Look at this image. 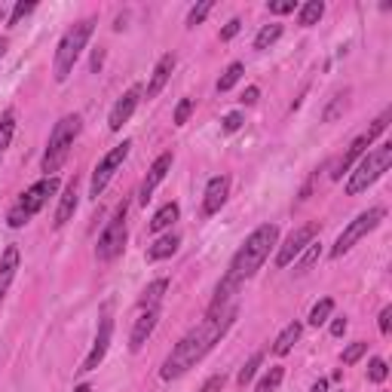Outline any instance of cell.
I'll return each instance as SVG.
<instances>
[{"label":"cell","mask_w":392,"mask_h":392,"mask_svg":"<svg viewBox=\"0 0 392 392\" xmlns=\"http://www.w3.org/2000/svg\"><path fill=\"white\" fill-rule=\"evenodd\" d=\"M233 319H236V304L227 306L221 316H205L203 322L196 325V328H190L184 337L175 344V349L169 356H165L163 362V380H178L184 377V374L194 368L196 362H203V358L212 353V346L218 344V340L230 331Z\"/></svg>","instance_id":"obj_1"},{"label":"cell","mask_w":392,"mask_h":392,"mask_svg":"<svg viewBox=\"0 0 392 392\" xmlns=\"http://www.w3.org/2000/svg\"><path fill=\"white\" fill-rule=\"evenodd\" d=\"M276 239H279V227H276V224H264V227H257L252 236H248L245 243H243V248L233 255L227 276H233L236 282L252 279L255 273L264 266L266 255H270V248L276 245Z\"/></svg>","instance_id":"obj_2"},{"label":"cell","mask_w":392,"mask_h":392,"mask_svg":"<svg viewBox=\"0 0 392 392\" xmlns=\"http://www.w3.org/2000/svg\"><path fill=\"white\" fill-rule=\"evenodd\" d=\"M80 129H83V120L77 114H68V116H62V120L55 123L53 135H49V141H46L43 160H40V169L46 172V178H53V175L65 165L74 141H77V135H80Z\"/></svg>","instance_id":"obj_3"},{"label":"cell","mask_w":392,"mask_h":392,"mask_svg":"<svg viewBox=\"0 0 392 392\" xmlns=\"http://www.w3.org/2000/svg\"><path fill=\"white\" fill-rule=\"evenodd\" d=\"M93 31H95V19H83L77 25H71V28L65 31V37L58 40V49H55V80L58 83L68 80V74L74 71V65H77L83 46L89 43Z\"/></svg>","instance_id":"obj_4"},{"label":"cell","mask_w":392,"mask_h":392,"mask_svg":"<svg viewBox=\"0 0 392 392\" xmlns=\"http://www.w3.org/2000/svg\"><path fill=\"white\" fill-rule=\"evenodd\" d=\"M389 165H392V144H389V141H383V144L368 150V154L356 163V172L349 175V181H346V194L349 196L365 194V190H368L374 181H377L380 175L389 169Z\"/></svg>","instance_id":"obj_5"},{"label":"cell","mask_w":392,"mask_h":392,"mask_svg":"<svg viewBox=\"0 0 392 392\" xmlns=\"http://www.w3.org/2000/svg\"><path fill=\"white\" fill-rule=\"evenodd\" d=\"M55 190H58V178H55V175H53V178H40L37 184H31V187L19 196V203L10 208V215H6V224H10L13 230L25 227V224H28V221L40 212V208L49 203V196H53Z\"/></svg>","instance_id":"obj_6"},{"label":"cell","mask_w":392,"mask_h":392,"mask_svg":"<svg viewBox=\"0 0 392 392\" xmlns=\"http://www.w3.org/2000/svg\"><path fill=\"white\" fill-rule=\"evenodd\" d=\"M126 212H129L126 203L116 205L114 218L107 221V227L102 230V236H98V243H95L98 261H114V257L123 252V245H126Z\"/></svg>","instance_id":"obj_7"},{"label":"cell","mask_w":392,"mask_h":392,"mask_svg":"<svg viewBox=\"0 0 392 392\" xmlns=\"http://www.w3.org/2000/svg\"><path fill=\"white\" fill-rule=\"evenodd\" d=\"M383 218H386V212H383L380 205H374V208H368V212L358 215L356 221H349V224H346V230L337 236L334 248H331V257H344V255L349 252V248H353V245L358 243V239L368 236V233H371L374 227H377V224H380Z\"/></svg>","instance_id":"obj_8"},{"label":"cell","mask_w":392,"mask_h":392,"mask_svg":"<svg viewBox=\"0 0 392 392\" xmlns=\"http://www.w3.org/2000/svg\"><path fill=\"white\" fill-rule=\"evenodd\" d=\"M129 150H132V141H123V144H116L111 154H104L102 156V163L95 165V172H93V184H89V196H102V190L111 184V178L116 175V169L123 165V160L129 156Z\"/></svg>","instance_id":"obj_9"},{"label":"cell","mask_w":392,"mask_h":392,"mask_svg":"<svg viewBox=\"0 0 392 392\" xmlns=\"http://www.w3.org/2000/svg\"><path fill=\"white\" fill-rule=\"evenodd\" d=\"M316 230H319L316 224H304V227H297V230L285 239V243L279 245V255H276V266H279V270H282V266H288L300 252H304L306 245L313 243V239H316Z\"/></svg>","instance_id":"obj_10"},{"label":"cell","mask_w":392,"mask_h":392,"mask_svg":"<svg viewBox=\"0 0 392 392\" xmlns=\"http://www.w3.org/2000/svg\"><path fill=\"white\" fill-rule=\"evenodd\" d=\"M169 169H172V154H160V156L154 160V165L147 169L144 181H141V187H138V199H141L144 205H147V199L154 196V190L165 181V175H169Z\"/></svg>","instance_id":"obj_11"},{"label":"cell","mask_w":392,"mask_h":392,"mask_svg":"<svg viewBox=\"0 0 392 392\" xmlns=\"http://www.w3.org/2000/svg\"><path fill=\"white\" fill-rule=\"evenodd\" d=\"M111 337H114V319H111V316H104V319H102V325H98V334H95L93 353L86 356V362H83V371H95L98 365L104 362V356H107V346H111Z\"/></svg>","instance_id":"obj_12"},{"label":"cell","mask_w":392,"mask_h":392,"mask_svg":"<svg viewBox=\"0 0 392 392\" xmlns=\"http://www.w3.org/2000/svg\"><path fill=\"white\" fill-rule=\"evenodd\" d=\"M230 196V178L227 175H215L205 184V196H203V215H218L221 205Z\"/></svg>","instance_id":"obj_13"},{"label":"cell","mask_w":392,"mask_h":392,"mask_svg":"<svg viewBox=\"0 0 392 392\" xmlns=\"http://www.w3.org/2000/svg\"><path fill=\"white\" fill-rule=\"evenodd\" d=\"M156 319H160V310H141L138 313L135 325H132V337H129L132 353H138V349L147 344V337L154 334V328H156Z\"/></svg>","instance_id":"obj_14"},{"label":"cell","mask_w":392,"mask_h":392,"mask_svg":"<svg viewBox=\"0 0 392 392\" xmlns=\"http://www.w3.org/2000/svg\"><path fill=\"white\" fill-rule=\"evenodd\" d=\"M19 264H22L19 245H6V252L0 255V304H4L6 291H10L15 273H19Z\"/></svg>","instance_id":"obj_15"},{"label":"cell","mask_w":392,"mask_h":392,"mask_svg":"<svg viewBox=\"0 0 392 392\" xmlns=\"http://www.w3.org/2000/svg\"><path fill=\"white\" fill-rule=\"evenodd\" d=\"M138 102H141V93H138V89H129V93L114 104L111 116H107V126H111V132H120V129H123V123H129V116L135 114Z\"/></svg>","instance_id":"obj_16"},{"label":"cell","mask_w":392,"mask_h":392,"mask_svg":"<svg viewBox=\"0 0 392 392\" xmlns=\"http://www.w3.org/2000/svg\"><path fill=\"white\" fill-rule=\"evenodd\" d=\"M77 203H80V196H77V178H74L71 184L62 190V196H58L55 227H65V224H68V221L74 218V212H77Z\"/></svg>","instance_id":"obj_17"},{"label":"cell","mask_w":392,"mask_h":392,"mask_svg":"<svg viewBox=\"0 0 392 392\" xmlns=\"http://www.w3.org/2000/svg\"><path fill=\"white\" fill-rule=\"evenodd\" d=\"M371 135H358L356 141H353V144H349L346 147V154L344 156H340V160L334 163V172H331V178H340V175H344L346 169H349V165H353V163H358V160H362V156H365V150H368V144H371Z\"/></svg>","instance_id":"obj_18"},{"label":"cell","mask_w":392,"mask_h":392,"mask_svg":"<svg viewBox=\"0 0 392 392\" xmlns=\"http://www.w3.org/2000/svg\"><path fill=\"white\" fill-rule=\"evenodd\" d=\"M172 71H175V55H172V53H165V55L160 58V62H156L154 74H150V83H147V98H156V95L163 93V86L169 83Z\"/></svg>","instance_id":"obj_19"},{"label":"cell","mask_w":392,"mask_h":392,"mask_svg":"<svg viewBox=\"0 0 392 392\" xmlns=\"http://www.w3.org/2000/svg\"><path fill=\"white\" fill-rule=\"evenodd\" d=\"M300 334H304V325H300V322L285 325V328H282V334L276 337V344H273V353H276V356L291 353V346H295L297 340H300Z\"/></svg>","instance_id":"obj_20"},{"label":"cell","mask_w":392,"mask_h":392,"mask_svg":"<svg viewBox=\"0 0 392 392\" xmlns=\"http://www.w3.org/2000/svg\"><path fill=\"white\" fill-rule=\"evenodd\" d=\"M165 291H169V279L150 282V285L144 288V295H141V310H160V300H163Z\"/></svg>","instance_id":"obj_21"},{"label":"cell","mask_w":392,"mask_h":392,"mask_svg":"<svg viewBox=\"0 0 392 392\" xmlns=\"http://www.w3.org/2000/svg\"><path fill=\"white\" fill-rule=\"evenodd\" d=\"M178 243H181V239L175 236V233H169V236H160L154 245L147 248V261H163V257H172L175 252H178Z\"/></svg>","instance_id":"obj_22"},{"label":"cell","mask_w":392,"mask_h":392,"mask_svg":"<svg viewBox=\"0 0 392 392\" xmlns=\"http://www.w3.org/2000/svg\"><path fill=\"white\" fill-rule=\"evenodd\" d=\"M178 215H181V208H178V203H165L160 212L150 218V233H163L165 227H172L175 221H178Z\"/></svg>","instance_id":"obj_23"},{"label":"cell","mask_w":392,"mask_h":392,"mask_svg":"<svg viewBox=\"0 0 392 392\" xmlns=\"http://www.w3.org/2000/svg\"><path fill=\"white\" fill-rule=\"evenodd\" d=\"M322 15H325V4H322V0H306V4L297 10V25L313 28V25H319Z\"/></svg>","instance_id":"obj_24"},{"label":"cell","mask_w":392,"mask_h":392,"mask_svg":"<svg viewBox=\"0 0 392 392\" xmlns=\"http://www.w3.org/2000/svg\"><path fill=\"white\" fill-rule=\"evenodd\" d=\"M297 257H300V261H297V266H295V270H297V273H310V270H313V264L322 257V243H316V239H313V243L306 245V248H304V252H300Z\"/></svg>","instance_id":"obj_25"},{"label":"cell","mask_w":392,"mask_h":392,"mask_svg":"<svg viewBox=\"0 0 392 392\" xmlns=\"http://www.w3.org/2000/svg\"><path fill=\"white\" fill-rule=\"evenodd\" d=\"M243 74H245V65H243V62H233L230 68L221 74V80H218V93H230V89L236 86L239 80H243Z\"/></svg>","instance_id":"obj_26"},{"label":"cell","mask_w":392,"mask_h":392,"mask_svg":"<svg viewBox=\"0 0 392 392\" xmlns=\"http://www.w3.org/2000/svg\"><path fill=\"white\" fill-rule=\"evenodd\" d=\"M15 135V111H6L0 116V156H4V150L10 147V141Z\"/></svg>","instance_id":"obj_27"},{"label":"cell","mask_w":392,"mask_h":392,"mask_svg":"<svg viewBox=\"0 0 392 392\" xmlns=\"http://www.w3.org/2000/svg\"><path fill=\"white\" fill-rule=\"evenodd\" d=\"M349 107V93H337L334 98H331V104L325 107V114H322V120L325 123H334L337 116H344V111Z\"/></svg>","instance_id":"obj_28"},{"label":"cell","mask_w":392,"mask_h":392,"mask_svg":"<svg viewBox=\"0 0 392 392\" xmlns=\"http://www.w3.org/2000/svg\"><path fill=\"white\" fill-rule=\"evenodd\" d=\"M279 37H282V25H266V28L257 31V37H255V49H270Z\"/></svg>","instance_id":"obj_29"},{"label":"cell","mask_w":392,"mask_h":392,"mask_svg":"<svg viewBox=\"0 0 392 392\" xmlns=\"http://www.w3.org/2000/svg\"><path fill=\"white\" fill-rule=\"evenodd\" d=\"M331 313H334V300H331V297H322L319 304H316L313 310H310V325H316V328H319V325L328 322Z\"/></svg>","instance_id":"obj_30"},{"label":"cell","mask_w":392,"mask_h":392,"mask_svg":"<svg viewBox=\"0 0 392 392\" xmlns=\"http://www.w3.org/2000/svg\"><path fill=\"white\" fill-rule=\"evenodd\" d=\"M282 377H285V371H282L279 365H276V368H270V374H266V377L257 383V392H276L279 383H282Z\"/></svg>","instance_id":"obj_31"},{"label":"cell","mask_w":392,"mask_h":392,"mask_svg":"<svg viewBox=\"0 0 392 392\" xmlns=\"http://www.w3.org/2000/svg\"><path fill=\"white\" fill-rule=\"evenodd\" d=\"M365 353H368V344L365 340H356V344H349L346 349H344V356H340V362L344 365H356L358 358H362Z\"/></svg>","instance_id":"obj_32"},{"label":"cell","mask_w":392,"mask_h":392,"mask_svg":"<svg viewBox=\"0 0 392 392\" xmlns=\"http://www.w3.org/2000/svg\"><path fill=\"white\" fill-rule=\"evenodd\" d=\"M386 377H389L386 358H371V365H368V380H371V383H383Z\"/></svg>","instance_id":"obj_33"},{"label":"cell","mask_w":392,"mask_h":392,"mask_svg":"<svg viewBox=\"0 0 392 392\" xmlns=\"http://www.w3.org/2000/svg\"><path fill=\"white\" fill-rule=\"evenodd\" d=\"M261 362H264V356H261V353H255L252 358H248V362H245V368L239 371V377H236V380H239V386H245V383L255 377L257 368H261Z\"/></svg>","instance_id":"obj_34"},{"label":"cell","mask_w":392,"mask_h":392,"mask_svg":"<svg viewBox=\"0 0 392 392\" xmlns=\"http://www.w3.org/2000/svg\"><path fill=\"white\" fill-rule=\"evenodd\" d=\"M212 6H215V4H212V0H203V4H196V6H194V10H190V13H187V28H194V25H199V22H203V19H205V15H208V13H212Z\"/></svg>","instance_id":"obj_35"},{"label":"cell","mask_w":392,"mask_h":392,"mask_svg":"<svg viewBox=\"0 0 392 392\" xmlns=\"http://www.w3.org/2000/svg\"><path fill=\"white\" fill-rule=\"evenodd\" d=\"M190 114H194V102H190V98H181V104L175 107V126H184L190 120Z\"/></svg>","instance_id":"obj_36"},{"label":"cell","mask_w":392,"mask_h":392,"mask_svg":"<svg viewBox=\"0 0 392 392\" xmlns=\"http://www.w3.org/2000/svg\"><path fill=\"white\" fill-rule=\"evenodd\" d=\"M34 10H37V4H31V0H28V4H25V0H22V4H15L13 6V15H10V25H19L25 15H31Z\"/></svg>","instance_id":"obj_37"},{"label":"cell","mask_w":392,"mask_h":392,"mask_svg":"<svg viewBox=\"0 0 392 392\" xmlns=\"http://www.w3.org/2000/svg\"><path fill=\"white\" fill-rule=\"evenodd\" d=\"M295 0H270V4H266V10L270 13H276V15H285V13H295Z\"/></svg>","instance_id":"obj_38"},{"label":"cell","mask_w":392,"mask_h":392,"mask_svg":"<svg viewBox=\"0 0 392 392\" xmlns=\"http://www.w3.org/2000/svg\"><path fill=\"white\" fill-rule=\"evenodd\" d=\"M243 114H239V111H233V114H227V116H224V132H236L239 126H243Z\"/></svg>","instance_id":"obj_39"},{"label":"cell","mask_w":392,"mask_h":392,"mask_svg":"<svg viewBox=\"0 0 392 392\" xmlns=\"http://www.w3.org/2000/svg\"><path fill=\"white\" fill-rule=\"evenodd\" d=\"M239 28H243V22H239V19H230L227 25H224V31H221V40H233V37L239 34Z\"/></svg>","instance_id":"obj_40"},{"label":"cell","mask_w":392,"mask_h":392,"mask_svg":"<svg viewBox=\"0 0 392 392\" xmlns=\"http://www.w3.org/2000/svg\"><path fill=\"white\" fill-rule=\"evenodd\" d=\"M389 319H392V306L380 310V334H389Z\"/></svg>","instance_id":"obj_41"},{"label":"cell","mask_w":392,"mask_h":392,"mask_svg":"<svg viewBox=\"0 0 392 392\" xmlns=\"http://www.w3.org/2000/svg\"><path fill=\"white\" fill-rule=\"evenodd\" d=\"M257 98H261V89H257V86H248L245 93H243V98H239V102H243V104H255Z\"/></svg>","instance_id":"obj_42"},{"label":"cell","mask_w":392,"mask_h":392,"mask_svg":"<svg viewBox=\"0 0 392 392\" xmlns=\"http://www.w3.org/2000/svg\"><path fill=\"white\" fill-rule=\"evenodd\" d=\"M221 386H224V377H212V380H208V383H205V386L199 389V392H218Z\"/></svg>","instance_id":"obj_43"},{"label":"cell","mask_w":392,"mask_h":392,"mask_svg":"<svg viewBox=\"0 0 392 392\" xmlns=\"http://www.w3.org/2000/svg\"><path fill=\"white\" fill-rule=\"evenodd\" d=\"M344 331H346V319H334V322H331V334H334V337H340Z\"/></svg>","instance_id":"obj_44"},{"label":"cell","mask_w":392,"mask_h":392,"mask_svg":"<svg viewBox=\"0 0 392 392\" xmlns=\"http://www.w3.org/2000/svg\"><path fill=\"white\" fill-rule=\"evenodd\" d=\"M310 392H328V380H316Z\"/></svg>","instance_id":"obj_45"},{"label":"cell","mask_w":392,"mask_h":392,"mask_svg":"<svg viewBox=\"0 0 392 392\" xmlns=\"http://www.w3.org/2000/svg\"><path fill=\"white\" fill-rule=\"evenodd\" d=\"M102 62H104V53H95V55H93V71L102 68Z\"/></svg>","instance_id":"obj_46"},{"label":"cell","mask_w":392,"mask_h":392,"mask_svg":"<svg viewBox=\"0 0 392 392\" xmlns=\"http://www.w3.org/2000/svg\"><path fill=\"white\" fill-rule=\"evenodd\" d=\"M74 392H93V386H86V383H80V386L74 389Z\"/></svg>","instance_id":"obj_47"},{"label":"cell","mask_w":392,"mask_h":392,"mask_svg":"<svg viewBox=\"0 0 392 392\" xmlns=\"http://www.w3.org/2000/svg\"><path fill=\"white\" fill-rule=\"evenodd\" d=\"M6 53V43H4V40H0V55H4Z\"/></svg>","instance_id":"obj_48"},{"label":"cell","mask_w":392,"mask_h":392,"mask_svg":"<svg viewBox=\"0 0 392 392\" xmlns=\"http://www.w3.org/2000/svg\"><path fill=\"white\" fill-rule=\"evenodd\" d=\"M340 392H344V389H340Z\"/></svg>","instance_id":"obj_49"}]
</instances>
